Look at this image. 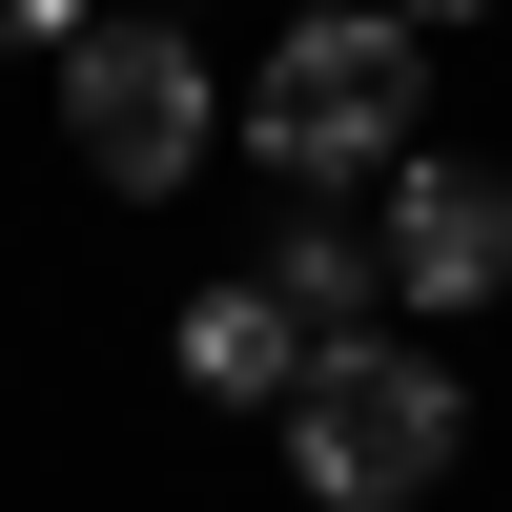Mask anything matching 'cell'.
<instances>
[{
    "label": "cell",
    "instance_id": "10",
    "mask_svg": "<svg viewBox=\"0 0 512 512\" xmlns=\"http://www.w3.org/2000/svg\"><path fill=\"white\" fill-rule=\"evenodd\" d=\"M144 21H205V0H144Z\"/></svg>",
    "mask_w": 512,
    "mask_h": 512
},
{
    "label": "cell",
    "instance_id": "8",
    "mask_svg": "<svg viewBox=\"0 0 512 512\" xmlns=\"http://www.w3.org/2000/svg\"><path fill=\"white\" fill-rule=\"evenodd\" d=\"M390 21H410V41H431V21H492V0H390Z\"/></svg>",
    "mask_w": 512,
    "mask_h": 512
},
{
    "label": "cell",
    "instance_id": "3",
    "mask_svg": "<svg viewBox=\"0 0 512 512\" xmlns=\"http://www.w3.org/2000/svg\"><path fill=\"white\" fill-rule=\"evenodd\" d=\"M451 451H472V390H451L431 349H328L308 390H287V472L328 512H410Z\"/></svg>",
    "mask_w": 512,
    "mask_h": 512
},
{
    "label": "cell",
    "instance_id": "5",
    "mask_svg": "<svg viewBox=\"0 0 512 512\" xmlns=\"http://www.w3.org/2000/svg\"><path fill=\"white\" fill-rule=\"evenodd\" d=\"M308 369H328V349L267 308V287H185V390H205V410H287Z\"/></svg>",
    "mask_w": 512,
    "mask_h": 512
},
{
    "label": "cell",
    "instance_id": "4",
    "mask_svg": "<svg viewBox=\"0 0 512 512\" xmlns=\"http://www.w3.org/2000/svg\"><path fill=\"white\" fill-rule=\"evenodd\" d=\"M369 267H390L410 308H512V185L451 164V144H410L390 205H369Z\"/></svg>",
    "mask_w": 512,
    "mask_h": 512
},
{
    "label": "cell",
    "instance_id": "6",
    "mask_svg": "<svg viewBox=\"0 0 512 512\" xmlns=\"http://www.w3.org/2000/svg\"><path fill=\"white\" fill-rule=\"evenodd\" d=\"M246 287H267V308L308 328V349H369V287H390V267H369V246H349V226H328V205H308V226H287L267 267H246Z\"/></svg>",
    "mask_w": 512,
    "mask_h": 512
},
{
    "label": "cell",
    "instance_id": "9",
    "mask_svg": "<svg viewBox=\"0 0 512 512\" xmlns=\"http://www.w3.org/2000/svg\"><path fill=\"white\" fill-rule=\"evenodd\" d=\"M287 21H349V0H287Z\"/></svg>",
    "mask_w": 512,
    "mask_h": 512
},
{
    "label": "cell",
    "instance_id": "7",
    "mask_svg": "<svg viewBox=\"0 0 512 512\" xmlns=\"http://www.w3.org/2000/svg\"><path fill=\"white\" fill-rule=\"evenodd\" d=\"M82 21H103V0H0V41H41V62H62Z\"/></svg>",
    "mask_w": 512,
    "mask_h": 512
},
{
    "label": "cell",
    "instance_id": "2",
    "mask_svg": "<svg viewBox=\"0 0 512 512\" xmlns=\"http://www.w3.org/2000/svg\"><path fill=\"white\" fill-rule=\"evenodd\" d=\"M41 82H62L82 185H123V205L205 185V144H226V82H205V41H185V21H144V0H103V21H82Z\"/></svg>",
    "mask_w": 512,
    "mask_h": 512
},
{
    "label": "cell",
    "instance_id": "1",
    "mask_svg": "<svg viewBox=\"0 0 512 512\" xmlns=\"http://www.w3.org/2000/svg\"><path fill=\"white\" fill-rule=\"evenodd\" d=\"M226 144H267L308 205L390 185V164L431 144V41H410L390 0H349V21H287V41H267V82L226 103Z\"/></svg>",
    "mask_w": 512,
    "mask_h": 512
}]
</instances>
